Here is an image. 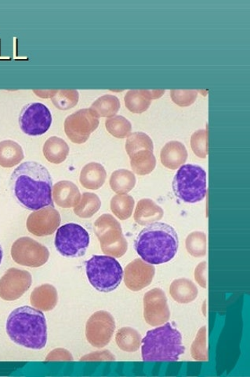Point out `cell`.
<instances>
[{
    "label": "cell",
    "instance_id": "9a60e30c",
    "mask_svg": "<svg viewBox=\"0 0 250 377\" xmlns=\"http://www.w3.org/2000/svg\"><path fill=\"white\" fill-rule=\"evenodd\" d=\"M62 223L61 214L54 206L42 208L32 212L27 219V230L36 237L52 235Z\"/></svg>",
    "mask_w": 250,
    "mask_h": 377
},
{
    "label": "cell",
    "instance_id": "52a82bcc",
    "mask_svg": "<svg viewBox=\"0 0 250 377\" xmlns=\"http://www.w3.org/2000/svg\"><path fill=\"white\" fill-rule=\"evenodd\" d=\"M94 230L105 255L121 258L127 253L128 243L121 225L111 214L104 213L95 223Z\"/></svg>",
    "mask_w": 250,
    "mask_h": 377
},
{
    "label": "cell",
    "instance_id": "f35d334b",
    "mask_svg": "<svg viewBox=\"0 0 250 377\" xmlns=\"http://www.w3.org/2000/svg\"><path fill=\"white\" fill-rule=\"evenodd\" d=\"M47 362H70L74 361V357L67 349L57 348L53 350L52 352L46 357Z\"/></svg>",
    "mask_w": 250,
    "mask_h": 377
},
{
    "label": "cell",
    "instance_id": "277c9868",
    "mask_svg": "<svg viewBox=\"0 0 250 377\" xmlns=\"http://www.w3.org/2000/svg\"><path fill=\"white\" fill-rule=\"evenodd\" d=\"M141 344L144 362H176L186 352L180 331L170 323L148 331Z\"/></svg>",
    "mask_w": 250,
    "mask_h": 377
},
{
    "label": "cell",
    "instance_id": "4fadbf2b",
    "mask_svg": "<svg viewBox=\"0 0 250 377\" xmlns=\"http://www.w3.org/2000/svg\"><path fill=\"white\" fill-rule=\"evenodd\" d=\"M32 283L29 272L11 268L0 279V298L5 301H15L30 289Z\"/></svg>",
    "mask_w": 250,
    "mask_h": 377
},
{
    "label": "cell",
    "instance_id": "b9f144b4",
    "mask_svg": "<svg viewBox=\"0 0 250 377\" xmlns=\"http://www.w3.org/2000/svg\"><path fill=\"white\" fill-rule=\"evenodd\" d=\"M34 92L39 97L42 98H52L55 95L57 90H47V91H37L34 90Z\"/></svg>",
    "mask_w": 250,
    "mask_h": 377
},
{
    "label": "cell",
    "instance_id": "d4e9b609",
    "mask_svg": "<svg viewBox=\"0 0 250 377\" xmlns=\"http://www.w3.org/2000/svg\"><path fill=\"white\" fill-rule=\"evenodd\" d=\"M133 171L141 176L150 174L155 170L156 159L153 151L144 149L129 156Z\"/></svg>",
    "mask_w": 250,
    "mask_h": 377
},
{
    "label": "cell",
    "instance_id": "836d02e7",
    "mask_svg": "<svg viewBox=\"0 0 250 377\" xmlns=\"http://www.w3.org/2000/svg\"><path fill=\"white\" fill-rule=\"evenodd\" d=\"M144 149L154 151L153 140L147 134L138 132L128 136L126 142V151L129 156Z\"/></svg>",
    "mask_w": 250,
    "mask_h": 377
},
{
    "label": "cell",
    "instance_id": "5bb4252c",
    "mask_svg": "<svg viewBox=\"0 0 250 377\" xmlns=\"http://www.w3.org/2000/svg\"><path fill=\"white\" fill-rule=\"evenodd\" d=\"M144 317L151 326H160L170 317L167 298L160 289H153L144 297Z\"/></svg>",
    "mask_w": 250,
    "mask_h": 377
},
{
    "label": "cell",
    "instance_id": "7a4b0ae2",
    "mask_svg": "<svg viewBox=\"0 0 250 377\" xmlns=\"http://www.w3.org/2000/svg\"><path fill=\"white\" fill-rule=\"evenodd\" d=\"M179 248L174 227L162 223L146 225L135 239L134 249L144 262L161 265L172 260Z\"/></svg>",
    "mask_w": 250,
    "mask_h": 377
},
{
    "label": "cell",
    "instance_id": "1f68e13d",
    "mask_svg": "<svg viewBox=\"0 0 250 377\" xmlns=\"http://www.w3.org/2000/svg\"><path fill=\"white\" fill-rule=\"evenodd\" d=\"M105 127L111 135L118 139L127 138L132 133V125L130 121L120 115L108 119L105 121Z\"/></svg>",
    "mask_w": 250,
    "mask_h": 377
},
{
    "label": "cell",
    "instance_id": "6da1fadb",
    "mask_svg": "<svg viewBox=\"0 0 250 377\" xmlns=\"http://www.w3.org/2000/svg\"><path fill=\"white\" fill-rule=\"evenodd\" d=\"M11 181L15 197L26 209L36 211L54 206L51 175L39 162H23L13 172Z\"/></svg>",
    "mask_w": 250,
    "mask_h": 377
},
{
    "label": "cell",
    "instance_id": "9c48e42d",
    "mask_svg": "<svg viewBox=\"0 0 250 377\" xmlns=\"http://www.w3.org/2000/svg\"><path fill=\"white\" fill-rule=\"evenodd\" d=\"M99 119L90 108L81 109L65 119L64 133L74 144H84L99 126Z\"/></svg>",
    "mask_w": 250,
    "mask_h": 377
},
{
    "label": "cell",
    "instance_id": "e575fe53",
    "mask_svg": "<svg viewBox=\"0 0 250 377\" xmlns=\"http://www.w3.org/2000/svg\"><path fill=\"white\" fill-rule=\"evenodd\" d=\"M78 98L80 95L76 90H57L51 100L57 109L68 110L77 105Z\"/></svg>",
    "mask_w": 250,
    "mask_h": 377
},
{
    "label": "cell",
    "instance_id": "3957f363",
    "mask_svg": "<svg viewBox=\"0 0 250 377\" xmlns=\"http://www.w3.org/2000/svg\"><path fill=\"white\" fill-rule=\"evenodd\" d=\"M6 329L10 339L19 346L41 350L47 345V320L41 310L27 305L13 310Z\"/></svg>",
    "mask_w": 250,
    "mask_h": 377
},
{
    "label": "cell",
    "instance_id": "603a6c76",
    "mask_svg": "<svg viewBox=\"0 0 250 377\" xmlns=\"http://www.w3.org/2000/svg\"><path fill=\"white\" fill-rule=\"evenodd\" d=\"M67 142L57 136H52L43 145V152L46 159L53 164H61L67 160L69 154Z\"/></svg>",
    "mask_w": 250,
    "mask_h": 377
},
{
    "label": "cell",
    "instance_id": "ffe728a7",
    "mask_svg": "<svg viewBox=\"0 0 250 377\" xmlns=\"http://www.w3.org/2000/svg\"><path fill=\"white\" fill-rule=\"evenodd\" d=\"M164 216L162 208L157 205L153 200L142 199L136 206L134 212L135 222L140 225H148L160 220Z\"/></svg>",
    "mask_w": 250,
    "mask_h": 377
},
{
    "label": "cell",
    "instance_id": "8fae6325",
    "mask_svg": "<svg viewBox=\"0 0 250 377\" xmlns=\"http://www.w3.org/2000/svg\"><path fill=\"white\" fill-rule=\"evenodd\" d=\"M52 114L41 102H32L23 107L19 116V125L26 135L36 136L47 133L52 124Z\"/></svg>",
    "mask_w": 250,
    "mask_h": 377
},
{
    "label": "cell",
    "instance_id": "7bdbcfd3",
    "mask_svg": "<svg viewBox=\"0 0 250 377\" xmlns=\"http://www.w3.org/2000/svg\"><path fill=\"white\" fill-rule=\"evenodd\" d=\"M149 93L151 100L159 99L164 93L165 91L164 90H149Z\"/></svg>",
    "mask_w": 250,
    "mask_h": 377
},
{
    "label": "cell",
    "instance_id": "e0dca14e",
    "mask_svg": "<svg viewBox=\"0 0 250 377\" xmlns=\"http://www.w3.org/2000/svg\"><path fill=\"white\" fill-rule=\"evenodd\" d=\"M53 199L62 208L75 207L81 199L78 187L69 180H61L53 187Z\"/></svg>",
    "mask_w": 250,
    "mask_h": 377
},
{
    "label": "cell",
    "instance_id": "d590c367",
    "mask_svg": "<svg viewBox=\"0 0 250 377\" xmlns=\"http://www.w3.org/2000/svg\"><path fill=\"white\" fill-rule=\"evenodd\" d=\"M190 353L196 361H208V350L207 347V327L201 328L190 348Z\"/></svg>",
    "mask_w": 250,
    "mask_h": 377
},
{
    "label": "cell",
    "instance_id": "74e56055",
    "mask_svg": "<svg viewBox=\"0 0 250 377\" xmlns=\"http://www.w3.org/2000/svg\"><path fill=\"white\" fill-rule=\"evenodd\" d=\"M170 96L177 106L186 107L193 105L195 102L198 92L195 90H172Z\"/></svg>",
    "mask_w": 250,
    "mask_h": 377
},
{
    "label": "cell",
    "instance_id": "5b68a950",
    "mask_svg": "<svg viewBox=\"0 0 250 377\" xmlns=\"http://www.w3.org/2000/svg\"><path fill=\"white\" fill-rule=\"evenodd\" d=\"M173 190L183 203H200L207 193L206 171L198 165L181 166L175 175Z\"/></svg>",
    "mask_w": 250,
    "mask_h": 377
},
{
    "label": "cell",
    "instance_id": "30bf717a",
    "mask_svg": "<svg viewBox=\"0 0 250 377\" xmlns=\"http://www.w3.org/2000/svg\"><path fill=\"white\" fill-rule=\"evenodd\" d=\"M11 256L14 261L27 267H41L48 262L50 252L47 246L30 237H21L13 244Z\"/></svg>",
    "mask_w": 250,
    "mask_h": 377
},
{
    "label": "cell",
    "instance_id": "d6a6232c",
    "mask_svg": "<svg viewBox=\"0 0 250 377\" xmlns=\"http://www.w3.org/2000/svg\"><path fill=\"white\" fill-rule=\"evenodd\" d=\"M186 249L190 256L201 258L207 255V235L203 232H194L188 236Z\"/></svg>",
    "mask_w": 250,
    "mask_h": 377
},
{
    "label": "cell",
    "instance_id": "83f0119b",
    "mask_svg": "<svg viewBox=\"0 0 250 377\" xmlns=\"http://www.w3.org/2000/svg\"><path fill=\"white\" fill-rule=\"evenodd\" d=\"M136 182L134 173L123 168V170L116 171L111 174L109 184L114 192L123 194L132 191Z\"/></svg>",
    "mask_w": 250,
    "mask_h": 377
},
{
    "label": "cell",
    "instance_id": "60d3db41",
    "mask_svg": "<svg viewBox=\"0 0 250 377\" xmlns=\"http://www.w3.org/2000/svg\"><path fill=\"white\" fill-rule=\"evenodd\" d=\"M207 263L202 262L196 266L195 270V278L202 288H207Z\"/></svg>",
    "mask_w": 250,
    "mask_h": 377
},
{
    "label": "cell",
    "instance_id": "7402d4cb",
    "mask_svg": "<svg viewBox=\"0 0 250 377\" xmlns=\"http://www.w3.org/2000/svg\"><path fill=\"white\" fill-rule=\"evenodd\" d=\"M170 296L179 303L186 304L193 302L198 296V289L190 279H176L169 288Z\"/></svg>",
    "mask_w": 250,
    "mask_h": 377
},
{
    "label": "cell",
    "instance_id": "4316f807",
    "mask_svg": "<svg viewBox=\"0 0 250 377\" xmlns=\"http://www.w3.org/2000/svg\"><path fill=\"white\" fill-rule=\"evenodd\" d=\"M141 336L132 328L124 327L118 330L116 341L123 352L132 353L139 350L141 345Z\"/></svg>",
    "mask_w": 250,
    "mask_h": 377
},
{
    "label": "cell",
    "instance_id": "2e32d148",
    "mask_svg": "<svg viewBox=\"0 0 250 377\" xmlns=\"http://www.w3.org/2000/svg\"><path fill=\"white\" fill-rule=\"evenodd\" d=\"M155 274L153 265L148 264L141 258H137L125 268L124 282L130 290L139 291L153 282Z\"/></svg>",
    "mask_w": 250,
    "mask_h": 377
},
{
    "label": "cell",
    "instance_id": "8d00e7d4",
    "mask_svg": "<svg viewBox=\"0 0 250 377\" xmlns=\"http://www.w3.org/2000/svg\"><path fill=\"white\" fill-rule=\"evenodd\" d=\"M190 147L197 157L206 159L208 155L207 130L200 129L194 133L190 138Z\"/></svg>",
    "mask_w": 250,
    "mask_h": 377
},
{
    "label": "cell",
    "instance_id": "cb8c5ba5",
    "mask_svg": "<svg viewBox=\"0 0 250 377\" xmlns=\"http://www.w3.org/2000/svg\"><path fill=\"white\" fill-rule=\"evenodd\" d=\"M23 149L17 142L11 140L0 142V166L12 168L24 159Z\"/></svg>",
    "mask_w": 250,
    "mask_h": 377
},
{
    "label": "cell",
    "instance_id": "d6986e66",
    "mask_svg": "<svg viewBox=\"0 0 250 377\" xmlns=\"http://www.w3.org/2000/svg\"><path fill=\"white\" fill-rule=\"evenodd\" d=\"M30 303L32 307L41 311L54 310L58 303L57 289L49 284L39 286L32 292Z\"/></svg>",
    "mask_w": 250,
    "mask_h": 377
},
{
    "label": "cell",
    "instance_id": "ee69618b",
    "mask_svg": "<svg viewBox=\"0 0 250 377\" xmlns=\"http://www.w3.org/2000/svg\"><path fill=\"white\" fill-rule=\"evenodd\" d=\"M3 257H4V251H3L2 246L0 245V264H1L2 263Z\"/></svg>",
    "mask_w": 250,
    "mask_h": 377
},
{
    "label": "cell",
    "instance_id": "ab89813d",
    "mask_svg": "<svg viewBox=\"0 0 250 377\" xmlns=\"http://www.w3.org/2000/svg\"><path fill=\"white\" fill-rule=\"evenodd\" d=\"M116 357L109 350H103L87 355L81 357V361H115Z\"/></svg>",
    "mask_w": 250,
    "mask_h": 377
},
{
    "label": "cell",
    "instance_id": "44dd1931",
    "mask_svg": "<svg viewBox=\"0 0 250 377\" xmlns=\"http://www.w3.org/2000/svg\"><path fill=\"white\" fill-rule=\"evenodd\" d=\"M106 178L107 173L104 167L97 162H90L82 168L80 181L87 190H97L104 185Z\"/></svg>",
    "mask_w": 250,
    "mask_h": 377
},
{
    "label": "cell",
    "instance_id": "f1b7e54d",
    "mask_svg": "<svg viewBox=\"0 0 250 377\" xmlns=\"http://www.w3.org/2000/svg\"><path fill=\"white\" fill-rule=\"evenodd\" d=\"M90 109L99 117V118H113L120 109V100L113 95H104L98 98Z\"/></svg>",
    "mask_w": 250,
    "mask_h": 377
},
{
    "label": "cell",
    "instance_id": "8992f818",
    "mask_svg": "<svg viewBox=\"0 0 250 377\" xmlns=\"http://www.w3.org/2000/svg\"><path fill=\"white\" fill-rule=\"evenodd\" d=\"M89 282L98 291H113L122 282L123 270L120 263L109 256H95L85 263Z\"/></svg>",
    "mask_w": 250,
    "mask_h": 377
},
{
    "label": "cell",
    "instance_id": "4dcf8cb0",
    "mask_svg": "<svg viewBox=\"0 0 250 377\" xmlns=\"http://www.w3.org/2000/svg\"><path fill=\"white\" fill-rule=\"evenodd\" d=\"M135 201L132 197L127 194H117L111 200V210L115 216L122 220H127L132 216Z\"/></svg>",
    "mask_w": 250,
    "mask_h": 377
},
{
    "label": "cell",
    "instance_id": "f546056e",
    "mask_svg": "<svg viewBox=\"0 0 250 377\" xmlns=\"http://www.w3.org/2000/svg\"><path fill=\"white\" fill-rule=\"evenodd\" d=\"M102 201L97 194L85 192L74 207V213L81 218H90L101 209Z\"/></svg>",
    "mask_w": 250,
    "mask_h": 377
},
{
    "label": "cell",
    "instance_id": "7c38bea8",
    "mask_svg": "<svg viewBox=\"0 0 250 377\" xmlns=\"http://www.w3.org/2000/svg\"><path fill=\"white\" fill-rule=\"evenodd\" d=\"M115 329L113 316L107 311H97L85 324V336L92 346L102 348L110 343Z\"/></svg>",
    "mask_w": 250,
    "mask_h": 377
},
{
    "label": "cell",
    "instance_id": "ac0fdd59",
    "mask_svg": "<svg viewBox=\"0 0 250 377\" xmlns=\"http://www.w3.org/2000/svg\"><path fill=\"white\" fill-rule=\"evenodd\" d=\"M188 154L186 146L179 141H170L160 153L162 164L169 170H176L186 164Z\"/></svg>",
    "mask_w": 250,
    "mask_h": 377
},
{
    "label": "cell",
    "instance_id": "ba28073f",
    "mask_svg": "<svg viewBox=\"0 0 250 377\" xmlns=\"http://www.w3.org/2000/svg\"><path fill=\"white\" fill-rule=\"evenodd\" d=\"M55 244L57 251L64 257L80 258L87 252L90 235L80 225H64L57 231Z\"/></svg>",
    "mask_w": 250,
    "mask_h": 377
},
{
    "label": "cell",
    "instance_id": "484cf974",
    "mask_svg": "<svg viewBox=\"0 0 250 377\" xmlns=\"http://www.w3.org/2000/svg\"><path fill=\"white\" fill-rule=\"evenodd\" d=\"M149 90H130L124 97L125 105L133 114H142L150 107Z\"/></svg>",
    "mask_w": 250,
    "mask_h": 377
}]
</instances>
